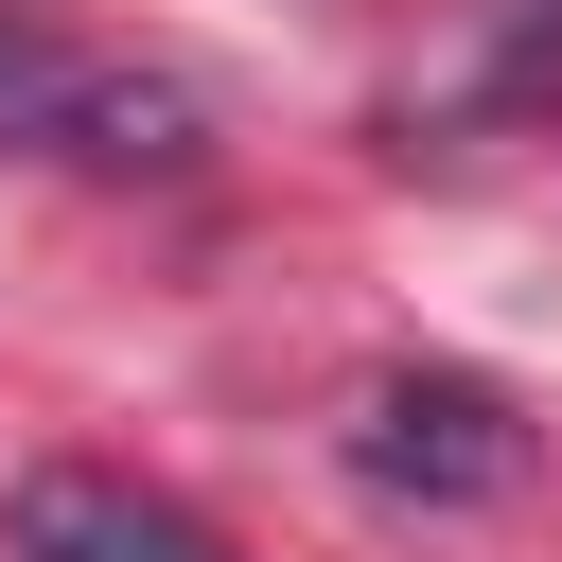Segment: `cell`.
I'll return each mask as SVG.
<instances>
[{
  "label": "cell",
  "mask_w": 562,
  "mask_h": 562,
  "mask_svg": "<svg viewBox=\"0 0 562 562\" xmlns=\"http://www.w3.org/2000/svg\"><path fill=\"white\" fill-rule=\"evenodd\" d=\"M351 474H369L386 509H509V492L544 474V439H527V404H509L492 369H386V386L351 404Z\"/></svg>",
  "instance_id": "1"
},
{
  "label": "cell",
  "mask_w": 562,
  "mask_h": 562,
  "mask_svg": "<svg viewBox=\"0 0 562 562\" xmlns=\"http://www.w3.org/2000/svg\"><path fill=\"white\" fill-rule=\"evenodd\" d=\"M18 140L88 158V176H176V158L211 140V105H193L176 70H35V88H18Z\"/></svg>",
  "instance_id": "2"
},
{
  "label": "cell",
  "mask_w": 562,
  "mask_h": 562,
  "mask_svg": "<svg viewBox=\"0 0 562 562\" xmlns=\"http://www.w3.org/2000/svg\"><path fill=\"white\" fill-rule=\"evenodd\" d=\"M18 562H228V527H193L140 474H18Z\"/></svg>",
  "instance_id": "3"
}]
</instances>
